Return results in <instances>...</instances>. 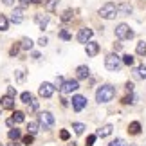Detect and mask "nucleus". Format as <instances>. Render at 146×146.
<instances>
[{"mask_svg": "<svg viewBox=\"0 0 146 146\" xmlns=\"http://www.w3.org/2000/svg\"><path fill=\"white\" fill-rule=\"evenodd\" d=\"M114 96H115V88L112 85H103L96 92V101L98 103H108V101L114 99Z\"/></svg>", "mask_w": 146, "mask_h": 146, "instance_id": "obj_1", "label": "nucleus"}, {"mask_svg": "<svg viewBox=\"0 0 146 146\" xmlns=\"http://www.w3.org/2000/svg\"><path fill=\"white\" fill-rule=\"evenodd\" d=\"M99 16L101 18H106V20H112L117 16V5L114 2H106L99 7Z\"/></svg>", "mask_w": 146, "mask_h": 146, "instance_id": "obj_2", "label": "nucleus"}, {"mask_svg": "<svg viewBox=\"0 0 146 146\" xmlns=\"http://www.w3.org/2000/svg\"><path fill=\"white\" fill-rule=\"evenodd\" d=\"M105 67H106L110 72H115V70H119L121 67H123V60H121L117 54H108V56L105 58Z\"/></svg>", "mask_w": 146, "mask_h": 146, "instance_id": "obj_3", "label": "nucleus"}, {"mask_svg": "<svg viewBox=\"0 0 146 146\" xmlns=\"http://www.w3.org/2000/svg\"><path fill=\"white\" fill-rule=\"evenodd\" d=\"M115 36L119 40H130V38H133V31L126 24H119L115 27Z\"/></svg>", "mask_w": 146, "mask_h": 146, "instance_id": "obj_4", "label": "nucleus"}, {"mask_svg": "<svg viewBox=\"0 0 146 146\" xmlns=\"http://www.w3.org/2000/svg\"><path fill=\"white\" fill-rule=\"evenodd\" d=\"M40 123L43 126V130H49V128L54 126V115L50 112H42L40 114Z\"/></svg>", "mask_w": 146, "mask_h": 146, "instance_id": "obj_5", "label": "nucleus"}, {"mask_svg": "<svg viewBox=\"0 0 146 146\" xmlns=\"http://www.w3.org/2000/svg\"><path fill=\"white\" fill-rule=\"evenodd\" d=\"M80 88V85H78V80H69V81H63V85L60 87L61 94H70Z\"/></svg>", "mask_w": 146, "mask_h": 146, "instance_id": "obj_6", "label": "nucleus"}, {"mask_svg": "<svg viewBox=\"0 0 146 146\" xmlns=\"http://www.w3.org/2000/svg\"><path fill=\"white\" fill-rule=\"evenodd\" d=\"M85 106H87V99L83 98V96H80V94H78V96L72 98V108H74L76 112H81Z\"/></svg>", "mask_w": 146, "mask_h": 146, "instance_id": "obj_7", "label": "nucleus"}, {"mask_svg": "<svg viewBox=\"0 0 146 146\" xmlns=\"http://www.w3.org/2000/svg\"><path fill=\"white\" fill-rule=\"evenodd\" d=\"M40 96L42 98H50L54 94V85H50V83H47V81H43L42 85H40Z\"/></svg>", "mask_w": 146, "mask_h": 146, "instance_id": "obj_8", "label": "nucleus"}, {"mask_svg": "<svg viewBox=\"0 0 146 146\" xmlns=\"http://www.w3.org/2000/svg\"><path fill=\"white\" fill-rule=\"evenodd\" d=\"M85 50H87V56L94 58V56L99 52V43H98V42H90V40H88V42L85 43Z\"/></svg>", "mask_w": 146, "mask_h": 146, "instance_id": "obj_9", "label": "nucleus"}, {"mask_svg": "<svg viewBox=\"0 0 146 146\" xmlns=\"http://www.w3.org/2000/svg\"><path fill=\"white\" fill-rule=\"evenodd\" d=\"M90 38H92V29H88V27L80 29V33H78V42L80 43H87Z\"/></svg>", "mask_w": 146, "mask_h": 146, "instance_id": "obj_10", "label": "nucleus"}, {"mask_svg": "<svg viewBox=\"0 0 146 146\" xmlns=\"http://www.w3.org/2000/svg\"><path fill=\"white\" fill-rule=\"evenodd\" d=\"M76 76H78V80H87V78L90 76V69H88L87 65H80L76 69Z\"/></svg>", "mask_w": 146, "mask_h": 146, "instance_id": "obj_11", "label": "nucleus"}, {"mask_svg": "<svg viewBox=\"0 0 146 146\" xmlns=\"http://www.w3.org/2000/svg\"><path fill=\"white\" fill-rule=\"evenodd\" d=\"M24 20V7H16L13 13H11V22L13 24H20Z\"/></svg>", "mask_w": 146, "mask_h": 146, "instance_id": "obj_12", "label": "nucleus"}, {"mask_svg": "<svg viewBox=\"0 0 146 146\" xmlns=\"http://www.w3.org/2000/svg\"><path fill=\"white\" fill-rule=\"evenodd\" d=\"M132 13V5L130 4H119L117 5V16H128Z\"/></svg>", "mask_w": 146, "mask_h": 146, "instance_id": "obj_13", "label": "nucleus"}, {"mask_svg": "<svg viewBox=\"0 0 146 146\" xmlns=\"http://www.w3.org/2000/svg\"><path fill=\"white\" fill-rule=\"evenodd\" d=\"M0 101H2V108H5V110H13V108H15V98L4 96Z\"/></svg>", "mask_w": 146, "mask_h": 146, "instance_id": "obj_14", "label": "nucleus"}, {"mask_svg": "<svg viewBox=\"0 0 146 146\" xmlns=\"http://www.w3.org/2000/svg\"><path fill=\"white\" fill-rule=\"evenodd\" d=\"M35 20H36V24L40 25V29H45L47 24H49V15H36Z\"/></svg>", "mask_w": 146, "mask_h": 146, "instance_id": "obj_15", "label": "nucleus"}, {"mask_svg": "<svg viewBox=\"0 0 146 146\" xmlns=\"http://www.w3.org/2000/svg\"><path fill=\"white\" fill-rule=\"evenodd\" d=\"M112 130H114V126H112V125H105L103 128H99V130H98L96 135L98 137H108L110 133H112Z\"/></svg>", "mask_w": 146, "mask_h": 146, "instance_id": "obj_16", "label": "nucleus"}, {"mask_svg": "<svg viewBox=\"0 0 146 146\" xmlns=\"http://www.w3.org/2000/svg\"><path fill=\"white\" fill-rule=\"evenodd\" d=\"M128 132H130L132 135H137V133H141V123H137V121L130 123V126H128Z\"/></svg>", "mask_w": 146, "mask_h": 146, "instance_id": "obj_17", "label": "nucleus"}, {"mask_svg": "<svg viewBox=\"0 0 146 146\" xmlns=\"http://www.w3.org/2000/svg\"><path fill=\"white\" fill-rule=\"evenodd\" d=\"M133 74H135V78H141V80H146V67H144V65H139V67H135Z\"/></svg>", "mask_w": 146, "mask_h": 146, "instance_id": "obj_18", "label": "nucleus"}, {"mask_svg": "<svg viewBox=\"0 0 146 146\" xmlns=\"http://www.w3.org/2000/svg\"><path fill=\"white\" fill-rule=\"evenodd\" d=\"M135 52L139 54V56H146V42L144 40H141L137 43V47H135Z\"/></svg>", "mask_w": 146, "mask_h": 146, "instance_id": "obj_19", "label": "nucleus"}, {"mask_svg": "<svg viewBox=\"0 0 146 146\" xmlns=\"http://www.w3.org/2000/svg\"><path fill=\"white\" fill-rule=\"evenodd\" d=\"M38 128H40V125H38V121H29V125H27V132L35 135V133L38 132Z\"/></svg>", "mask_w": 146, "mask_h": 146, "instance_id": "obj_20", "label": "nucleus"}, {"mask_svg": "<svg viewBox=\"0 0 146 146\" xmlns=\"http://www.w3.org/2000/svg\"><path fill=\"white\" fill-rule=\"evenodd\" d=\"M85 128H87V126L83 125V123H72V130H74L78 135H81V133L85 132Z\"/></svg>", "mask_w": 146, "mask_h": 146, "instance_id": "obj_21", "label": "nucleus"}, {"mask_svg": "<svg viewBox=\"0 0 146 146\" xmlns=\"http://www.w3.org/2000/svg\"><path fill=\"white\" fill-rule=\"evenodd\" d=\"M20 137H22L20 130H16V128H13V130H9V139H11V141H18Z\"/></svg>", "mask_w": 146, "mask_h": 146, "instance_id": "obj_22", "label": "nucleus"}, {"mask_svg": "<svg viewBox=\"0 0 146 146\" xmlns=\"http://www.w3.org/2000/svg\"><path fill=\"white\" fill-rule=\"evenodd\" d=\"M60 0H47V4H45V9L49 11V13H52V11L56 9V5H58Z\"/></svg>", "mask_w": 146, "mask_h": 146, "instance_id": "obj_23", "label": "nucleus"}, {"mask_svg": "<svg viewBox=\"0 0 146 146\" xmlns=\"http://www.w3.org/2000/svg\"><path fill=\"white\" fill-rule=\"evenodd\" d=\"M7 27H9V20L4 15H0V31H7Z\"/></svg>", "mask_w": 146, "mask_h": 146, "instance_id": "obj_24", "label": "nucleus"}, {"mask_svg": "<svg viewBox=\"0 0 146 146\" xmlns=\"http://www.w3.org/2000/svg\"><path fill=\"white\" fill-rule=\"evenodd\" d=\"M33 45H35V43H33V40L31 38H22V49H33Z\"/></svg>", "mask_w": 146, "mask_h": 146, "instance_id": "obj_25", "label": "nucleus"}, {"mask_svg": "<svg viewBox=\"0 0 146 146\" xmlns=\"http://www.w3.org/2000/svg\"><path fill=\"white\" fill-rule=\"evenodd\" d=\"M15 80L18 81V83H22L25 80V72L24 70H15Z\"/></svg>", "mask_w": 146, "mask_h": 146, "instance_id": "obj_26", "label": "nucleus"}, {"mask_svg": "<svg viewBox=\"0 0 146 146\" xmlns=\"http://www.w3.org/2000/svg\"><path fill=\"white\" fill-rule=\"evenodd\" d=\"M123 63L128 65V67H132L133 65V56L132 54H125V56H123Z\"/></svg>", "mask_w": 146, "mask_h": 146, "instance_id": "obj_27", "label": "nucleus"}, {"mask_svg": "<svg viewBox=\"0 0 146 146\" xmlns=\"http://www.w3.org/2000/svg\"><path fill=\"white\" fill-rule=\"evenodd\" d=\"M24 112H20V110H16L15 112V114H13V119H15V123H22V121H24Z\"/></svg>", "mask_w": 146, "mask_h": 146, "instance_id": "obj_28", "label": "nucleus"}, {"mask_svg": "<svg viewBox=\"0 0 146 146\" xmlns=\"http://www.w3.org/2000/svg\"><path fill=\"white\" fill-rule=\"evenodd\" d=\"M20 99H22V103H31V99H33V94L31 92H24V94H22V96H20Z\"/></svg>", "mask_w": 146, "mask_h": 146, "instance_id": "obj_29", "label": "nucleus"}, {"mask_svg": "<svg viewBox=\"0 0 146 146\" xmlns=\"http://www.w3.org/2000/svg\"><path fill=\"white\" fill-rule=\"evenodd\" d=\"M123 103H125V105H133V103H135V96H133V94H130V96L123 98Z\"/></svg>", "mask_w": 146, "mask_h": 146, "instance_id": "obj_30", "label": "nucleus"}, {"mask_svg": "<svg viewBox=\"0 0 146 146\" xmlns=\"http://www.w3.org/2000/svg\"><path fill=\"white\" fill-rule=\"evenodd\" d=\"M27 105H29V112H36V110H38V101H36L35 98H33L31 103H27Z\"/></svg>", "mask_w": 146, "mask_h": 146, "instance_id": "obj_31", "label": "nucleus"}, {"mask_svg": "<svg viewBox=\"0 0 146 146\" xmlns=\"http://www.w3.org/2000/svg\"><path fill=\"white\" fill-rule=\"evenodd\" d=\"M108 146H128L125 139H115V141H112Z\"/></svg>", "mask_w": 146, "mask_h": 146, "instance_id": "obj_32", "label": "nucleus"}, {"mask_svg": "<svg viewBox=\"0 0 146 146\" xmlns=\"http://www.w3.org/2000/svg\"><path fill=\"white\" fill-rule=\"evenodd\" d=\"M70 18H72V9H67L65 13L61 15V20H63V22H69Z\"/></svg>", "mask_w": 146, "mask_h": 146, "instance_id": "obj_33", "label": "nucleus"}, {"mask_svg": "<svg viewBox=\"0 0 146 146\" xmlns=\"http://www.w3.org/2000/svg\"><path fill=\"white\" fill-rule=\"evenodd\" d=\"M33 141H35V137H33V133H27V135L24 137V144H33Z\"/></svg>", "mask_w": 146, "mask_h": 146, "instance_id": "obj_34", "label": "nucleus"}, {"mask_svg": "<svg viewBox=\"0 0 146 146\" xmlns=\"http://www.w3.org/2000/svg\"><path fill=\"white\" fill-rule=\"evenodd\" d=\"M60 137H61V141H69V137H70V133L67 132V130H61L60 132Z\"/></svg>", "mask_w": 146, "mask_h": 146, "instance_id": "obj_35", "label": "nucleus"}, {"mask_svg": "<svg viewBox=\"0 0 146 146\" xmlns=\"http://www.w3.org/2000/svg\"><path fill=\"white\" fill-rule=\"evenodd\" d=\"M60 38H61V40H70V35H69L65 29H61V31H60Z\"/></svg>", "mask_w": 146, "mask_h": 146, "instance_id": "obj_36", "label": "nucleus"}, {"mask_svg": "<svg viewBox=\"0 0 146 146\" xmlns=\"http://www.w3.org/2000/svg\"><path fill=\"white\" fill-rule=\"evenodd\" d=\"M96 137H98V135H88V137H87V146H94V143H96Z\"/></svg>", "mask_w": 146, "mask_h": 146, "instance_id": "obj_37", "label": "nucleus"}, {"mask_svg": "<svg viewBox=\"0 0 146 146\" xmlns=\"http://www.w3.org/2000/svg\"><path fill=\"white\" fill-rule=\"evenodd\" d=\"M61 85H63V78L58 76V78H56V81H54V88H60Z\"/></svg>", "mask_w": 146, "mask_h": 146, "instance_id": "obj_38", "label": "nucleus"}, {"mask_svg": "<svg viewBox=\"0 0 146 146\" xmlns=\"http://www.w3.org/2000/svg\"><path fill=\"white\" fill-rule=\"evenodd\" d=\"M18 49H20V45H13V47H11V50H9V54L11 56H16V54H18Z\"/></svg>", "mask_w": 146, "mask_h": 146, "instance_id": "obj_39", "label": "nucleus"}, {"mask_svg": "<svg viewBox=\"0 0 146 146\" xmlns=\"http://www.w3.org/2000/svg\"><path fill=\"white\" fill-rule=\"evenodd\" d=\"M7 96H9V98H15V96H16V90H15L13 87H7Z\"/></svg>", "mask_w": 146, "mask_h": 146, "instance_id": "obj_40", "label": "nucleus"}, {"mask_svg": "<svg viewBox=\"0 0 146 146\" xmlns=\"http://www.w3.org/2000/svg\"><path fill=\"white\" fill-rule=\"evenodd\" d=\"M38 45H42V47H45V45H47V38H45V36H42V38H40V40H38Z\"/></svg>", "mask_w": 146, "mask_h": 146, "instance_id": "obj_41", "label": "nucleus"}, {"mask_svg": "<svg viewBox=\"0 0 146 146\" xmlns=\"http://www.w3.org/2000/svg\"><path fill=\"white\" fill-rule=\"evenodd\" d=\"M133 87H135V85H133L132 81H128V83H126V90H130V92H132V90H133Z\"/></svg>", "mask_w": 146, "mask_h": 146, "instance_id": "obj_42", "label": "nucleus"}, {"mask_svg": "<svg viewBox=\"0 0 146 146\" xmlns=\"http://www.w3.org/2000/svg\"><path fill=\"white\" fill-rule=\"evenodd\" d=\"M5 123H7V126H9V128H13V126H15V119H13V117H11V119H7Z\"/></svg>", "mask_w": 146, "mask_h": 146, "instance_id": "obj_43", "label": "nucleus"}, {"mask_svg": "<svg viewBox=\"0 0 146 146\" xmlns=\"http://www.w3.org/2000/svg\"><path fill=\"white\" fill-rule=\"evenodd\" d=\"M2 2H4L5 5H11V4H13V2H15V0H2Z\"/></svg>", "mask_w": 146, "mask_h": 146, "instance_id": "obj_44", "label": "nucleus"}, {"mask_svg": "<svg viewBox=\"0 0 146 146\" xmlns=\"http://www.w3.org/2000/svg\"><path fill=\"white\" fill-rule=\"evenodd\" d=\"M20 2H22V5H27V4L31 2V0H20Z\"/></svg>", "mask_w": 146, "mask_h": 146, "instance_id": "obj_45", "label": "nucleus"}, {"mask_svg": "<svg viewBox=\"0 0 146 146\" xmlns=\"http://www.w3.org/2000/svg\"><path fill=\"white\" fill-rule=\"evenodd\" d=\"M31 2H35V4H40V2H42V0H31Z\"/></svg>", "mask_w": 146, "mask_h": 146, "instance_id": "obj_46", "label": "nucleus"}, {"mask_svg": "<svg viewBox=\"0 0 146 146\" xmlns=\"http://www.w3.org/2000/svg\"><path fill=\"white\" fill-rule=\"evenodd\" d=\"M9 146H20V144H16V141H15V143H13V144H9Z\"/></svg>", "mask_w": 146, "mask_h": 146, "instance_id": "obj_47", "label": "nucleus"}, {"mask_svg": "<svg viewBox=\"0 0 146 146\" xmlns=\"http://www.w3.org/2000/svg\"><path fill=\"white\" fill-rule=\"evenodd\" d=\"M0 146H4V144H0Z\"/></svg>", "mask_w": 146, "mask_h": 146, "instance_id": "obj_48", "label": "nucleus"}]
</instances>
